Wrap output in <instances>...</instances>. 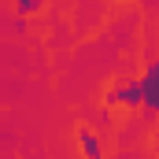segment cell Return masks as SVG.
Instances as JSON below:
<instances>
[{
  "label": "cell",
  "mask_w": 159,
  "mask_h": 159,
  "mask_svg": "<svg viewBox=\"0 0 159 159\" xmlns=\"http://www.w3.org/2000/svg\"><path fill=\"white\" fill-rule=\"evenodd\" d=\"M156 74H159V67H148V74H144V81H141V104L148 107V111H156Z\"/></svg>",
  "instance_id": "1"
},
{
  "label": "cell",
  "mask_w": 159,
  "mask_h": 159,
  "mask_svg": "<svg viewBox=\"0 0 159 159\" xmlns=\"http://www.w3.org/2000/svg\"><path fill=\"white\" fill-rule=\"evenodd\" d=\"M111 104H126V107H137L141 104V85H122L111 93Z\"/></svg>",
  "instance_id": "2"
},
{
  "label": "cell",
  "mask_w": 159,
  "mask_h": 159,
  "mask_svg": "<svg viewBox=\"0 0 159 159\" xmlns=\"http://www.w3.org/2000/svg\"><path fill=\"white\" fill-rule=\"evenodd\" d=\"M78 141H81V148H85V156H89V159H100V144H96L93 129H81V133H78Z\"/></svg>",
  "instance_id": "3"
},
{
  "label": "cell",
  "mask_w": 159,
  "mask_h": 159,
  "mask_svg": "<svg viewBox=\"0 0 159 159\" xmlns=\"http://www.w3.org/2000/svg\"><path fill=\"white\" fill-rule=\"evenodd\" d=\"M41 0H19V11H22V15H26V11H34V7H37Z\"/></svg>",
  "instance_id": "4"
}]
</instances>
